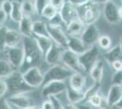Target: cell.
Listing matches in <instances>:
<instances>
[{"label": "cell", "mask_w": 122, "mask_h": 109, "mask_svg": "<svg viewBox=\"0 0 122 109\" xmlns=\"http://www.w3.org/2000/svg\"><path fill=\"white\" fill-rule=\"evenodd\" d=\"M119 16H120V18L122 19V6L119 8Z\"/></svg>", "instance_id": "50"}, {"label": "cell", "mask_w": 122, "mask_h": 109, "mask_svg": "<svg viewBox=\"0 0 122 109\" xmlns=\"http://www.w3.org/2000/svg\"><path fill=\"white\" fill-rule=\"evenodd\" d=\"M7 60L15 69H20L25 59V51L23 45L15 47H7L5 49Z\"/></svg>", "instance_id": "8"}, {"label": "cell", "mask_w": 122, "mask_h": 109, "mask_svg": "<svg viewBox=\"0 0 122 109\" xmlns=\"http://www.w3.org/2000/svg\"><path fill=\"white\" fill-rule=\"evenodd\" d=\"M103 73H104V64L102 61L98 60L89 71V75L94 83L100 84L103 78Z\"/></svg>", "instance_id": "25"}, {"label": "cell", "mask_w": 122, "mask_h": 109, "mask_svg": "<svg viewBox=\"0 0 122 109\" xmlns=\"http://www.w3.org/2000/svg\"><path fill=\"white\" fill-rule=\"evenodd\" d=\"M119 46H120V47L122 48V37L120 38V41H119Z\"/></svg>", "instance_id": "51"}, {"label": "cell", "mask_w": 122, "mask_h": 109, "mask_svg": "<svg viewBox=\"0 0 122 109\" xmlns=\"http://www.w3.org/2000/svg\"><path fill=\"white\" fill-rule=\"evenodd\" d=\"M15 70L16 69L13 67V66L9 63L8 60L0 59V78L5 79L11 76Z\"/></svg>", "instance_id": "27"}, {"label": "cell", "mask_w": 122, "mask_h": 109, "mask_svg": "<svg viewBox=\"0 0 122 109\" xmlns=\"http://www.w3.org/2000/svg\"><path fill=\"white\" fill-rule=\"evenodd\" d=\"M66 98L68 100V103H71L74 104H77L83 102L86 97V91L84 92L83 90H76L67 86L66 90Z\"/></svg>", "instance_id": "19"}, {"label": "cell", "mask_w": 122, "mask_h": 109, "mask_svg": "<svg viewBox=\"0 0 122 109\" xmlns=\"http://www.w3.org/2000/svg\"><path fill=\"white\" fill-rule=\"evenodd\" d=\"M8 28L5 26H0V51L5 50V39H6V33Z\"/></svg>", "instance_id": "32"}, {"label": "cell", "mask_w": 122, "mask_h": 109, "mask_svg": "<svg viewBox=\"0 0 122 109\" xmlns=\"http://www.w3.org/2000/svg\"><path fill=\"white\" fill-rule=\"evenodd\" d=\"M65 2H66V0H49V4L53 5L54 7H56L58 11L62 8Z\"/></svg>", "instance_id": "38"}, {"label": "cell", "mask_w": 122, "mask_h": 109, "mask_svg": "<svg viewBox=\"0 0 122 109\" xmlns=\"http://www.w3.org/2000/svg\"><path fill=\"white\" fill-rule=\"evenodd\" d=\"M121 2H122V0H121Z\"/></svg>", "instance_id": "54"}, {"label": "cell", "mask_w": 122, "mask_h": 109, "mask_svg": "<svg viewBox=\"0 0 122 109\" xmlns=\"http://www.w3.org/2000/svg\"><path fill=\"white\" fill-rule=\"evenodd\" d=\"M99 36H100V33L98 28L95 24H90L86 26L80 37L86 47H90L97 43Z\"/></svg>", "instance_id": "11"}, {"label": "cell", "mask_w": 122, "mask_h": 109, "mask_svg": "<svg viewBox=\"0 0 122 109\" xmlns=\"http://www.w3.org/2000/svg\"><path fill=\"white\" fill-rule=\"evenodd\" d=\"M41 109H54V104L49 98H47L46 101L43 102L41 105Z\"/></svg>", "instance_id": "41"}, {"label": "cell", "mask_w": 122, "mask_h": 109, "mask_svg": "<svg viewBox=\"0 0 122 109\" xmlns=\"http://www.w3.org/2000/svg\"><path fill=\"white\" fill-rule=\"evenodd\" d=\"M73 73L75 72L61 65L51 66L44 74V85L51 81H65L71 76Z\"/></svg>", "instance_id": "4"}, {"label": "cell", "mask_w": 122, "mask_h": 109, "mask_svg": "<svg viewBox=\"0 0 122 109\" xmlns=\"http://www.w3.org/2000/svg\"><path fill=\"white\" fill-rule=\"evenodd\" d=\"M112 85H122V70L116 71L112 76Z\"/></svg>", "instance_id": "36"}, {"label": "cell", "mask_w": 122, "mask_h": 109, "mask_svg": "<svg viewBox=\"0 0 122 109\" xmlns=\"http://www.w3.org/2000/svg\"><path fill=\"white\" fill-rule=\"evenodd\" d=\"M47 29H48L49 37L53 40L55 44L63 48H67L68 36L65 33L61 26H52V25L47 24Z\"/></svg>", "instance_id": "10"}, {"label": "cell", "mask_w": 122, "mask_h": 109, "mask_svg": "<svg viewBox=\"0 0 122 109\" xmlns=\"http://www.w3.org/2000/svg\"><path fill=\"white\" fill-rule=\"evenodd\" d=\"M22 45H23L24 51H25V59H24L23 66L20 69H24V71H25L26 69H28L31 66H37V64L40 62V60L43 58V56L36 45V42L34 36H32V37L24 36Z\"/></svg>", "instance_id": "1"}, {"label": "cell", "mask_w": 122, "mask_h": 109, "mask_svg": "<svg viewBox=\"0 0 122 109\" xmlns=\"http://www.w3.org/2000/svg\"><path fill=\"white\" fill-rule=\"evenodd\" d=\"M34 38H35L36 45L43 56V58H44L45 55L50 49V47L53 46L54 42L49 36H34Z\"/></svg>", "instance_id": "24"}, {"label": "cell", "mask_w": 122, "mask_h": 109, "mask_svg": "<svg viewBox=\"0 0 122 109\" xmlns=\"http://www.w3.org/2000/svg\"><path fill=\"white\" fill-rule=\"evenodd\" d=\"M111 66L115 71L122 70V61H115V62H113L111 64Z\"/></svg>", "instance_id": "44"}, {"label": "cell", "mask_w": 122, "mask_h": 109, "mask_svg": "<svg viewBox=\"0 0 122 109\" xmlns=\"http://www.w3.org/2000/svg\"><path fill=\"white\" fill-rule=\"evenodd\" d=\"M67 48L79 56V55H81V54L85 52L86 49L88 48V47H86V45L84 44V42L82 41L80 36H68Z\"/></svg>", "instance_id": "16"}, {"label": "cell", "mask_w": 122, "mask_h": 109, "mask_svg": "<svg viewBox=\"0 0 122 109\" xmlns=\"http://www.w3.org/2000/svg\"><path fill=\"white\" fill-rule=\"evenodd\" d=\"M103 14H104L106 20L110 24H117L121 19L119 16V8L112 1H109V2H107L106 4H104Z\"/></svg>", "instance_id": "13"}, {"label": "cell", "mask_w": 122, "mask_h": 109, "mask_svg": "<svg viewBox=\"0 0 122 109\" xmlns=\"http://www.w3.org/2000/svg\"><path fill=\"white\" fill-rule=\"evenodd\" d=\"M104 59L111 65L115 61H122V48L119 45H117L109 49L104 55Z\"/></svg>", "instance_id": "23"}, {"label": "cell", "mask_w": 122, "mask_h": 109, "mask_svg": "<svg viewBox=\"0 0 122 109\" xmlns=\"http://www.w3.org/2000/svg\"><path fill=\"white\" fill-rule=\"evenodd\" d=\"M18 25V29L22 36L26 37L33 36V21L31 20V17L24 16Z\"/></svg>", "instance_id": "21"}, {"label": "cell", "mask_w": 122, "mask_h": 109, "mask_svg": "<svg viewBox=\"0 0 122 109\" xmlns=\"http://www.w3.org/2000/svg\"><path fill=\"white\" fill-rule=\"evenodd\" d=\"M7 17H8L7 14H6L5 11H4L2 8H1V7H0V26H4V24L6 22Z\"/></svg>", "instance_id": "42"}, {"label": "cell", "mask_w": 122, "mask_h": 109, "mask_svg": "<svg viewBox=\"0 0 122 109\" xmlns=\"http://www.w3.org/2000/svg\"><path fill=\"white\" fill-rule=\"evenodd\" d=\"M24 36L20 34L19 31H16L14 29H9L6 33V39H5V46L7 47H15L22 45ZM5 48V49H6Z\"/></svg>", "instance_id": "18"}, {"label": "cell", "mask_w": 122, "mask_h": 109, "mask_svg": "<svg viewBox=\"0 0 122 109\" xmlns=\"http://www.w3.org/2000/svg\"><path fill=\"white\" fill-rule=\"evenodd\" d=\"M86 25L82 22L78 17L72 20L67 26H66V34L68 36H80L83 33Z\"/></svg>", "instance_id": "20"}, {"label": "cell", "mask_w": 122, "mask_h": 109, "mask_svg": "<svg viewBox=\"0 0 122 109\" xmlns=\"http://www.w3.org/2000/svg\"><path fill=\"white\" fill-rule=\"evenodd\" d=\"M66 85L64 81H51L43 85L41 89V95L44 98H49L50 96H56L57 95L66 92Z\"/></svg>", "instance_id": "9"}, {"label": "cell", "mask_w": 122, "mask_h": 109, "mask_svg": "<svg viewBox=\"0 0 122 109\" xmlns=\"http://www.w3.org/2000/svg\"><path fill=\"white\" fill-rule=\"evenodd\" d=\"M97 44H98L99 47H101L102 49L107 50L111 46V39L107 36H100L98 38Z\"/></svg>", "instance_id": "33"}, {"label": "cell", "mask_w": 122, "mask_h": 109, "mask_svg": "<svg viewBox=\"0 0 122 109\" xmlns=\"http://www.w3.org/2000/svg\"><path fill=\"white\" fill-rule=\"evenodd\" d=\"M48 4H49V0H34V5H35L36 14L41 16L44 8Z\"/></svg>", "instance_id": "31"}, {"label": "cell", "mask_w": 122, "mask_h": 109, "mask_svg": "<svg viewBox=\"0 0 122 109\" xmlns=\"http://www.w3.org/2000/svg\"><path fill=\"white\" fill-rule=\"evenodd\" d=\"M116 106H117V107L118 109H119V108H122V97H121V99L119 100V102H118V103L117 104V105H116Z\"/></svg>", "instance_id": "48"}, {"label": "cell", "mask_w": 122, "mask_h": 109, "mask_svg": "<svg viewBox=\"0 0 122 109\" xmlns=\"http://www.w3.org/2000/svg\"><path fill=\"white\" fill-rule=\"evenodd\" d=\"M9 17L11 18V20H13L15 23H19L21 19L24 17V14L21 7V2L13 1V9Z\"/></svg>", "instance_id": "28"}, {"label": "cell", "mask_w": 122, "mask_h": 109, "mask_svg": "<svg viewBox=\"0 0 122 109\" xmlns=\"http://www.w3.org/2000/svg\"><path fill=\"white\" fill-rule=\"evenodd\" d=\"M57 13H58V10L56 9V7H54L52 5L48 4L44 8V10H43L42 14H41V16H43L44 18H46L47 20H50L51 18L54 17Z\"/></svg>", "instance_id": "30"}, {"label": "cell", "mask_w": 122, "mask_h": 109, "mask_svg": "<svg viewBox=\"0 0 122 109\" xmlns=\"http://www.w3.org/2000/svg\"><path fill=\"white\" fill-rule=\"evenodd\" d=\"M78 109H92L89 105H86V104H81V105H77Z\"/></svg>", "instance_id": "47"}, {"label": "cell", "mask_w": 122, "mask_h": 109, "mask_svg": "<svg viewBox=\"0 0 122 109\" xmlns=\"http://www.w3.org/2000/svg\"><path fill=\"white\" fill-rule=\"evenodd\" d=\"M122 97V85H112L108 90L107 95V101L108 105L116 106Z\"/></svg>", "instance_id": "17"}, {"label": "cell", "mask_w": 122, "mask_h": 109, "mask_svg": "<svg viewBox=\"0 0 122 109\" xmlns=\"http://www.w3.org/2000/svg\"><path fill=\"white\" fill-rule=\"evenodd\" d=\"M86 85V77L83 73H73L69 77V86L76 90H83Z\"/></svg>", "instance_id": "22"}, {"label": "cell", "mask_w": 122, "mask_h": 109, "mask_svg": "<svg viewBox=\"0 0 122 109\" xmlns=\"http://www.w3.org/2000/svg\"><path fill=\"white\" fill-rule=\"evenodd\" d=\"M0 109H13L11 106V104L7 101V99L0 98Z\"/></svg>", "instance_id": "40"}, {"label": "cell", "mask_w": 122, "mask_h": 109, "mask_svg": "<svg viewBox=\"0 0 122 109\" xmlns=\"http://www.w3.org/2000/svg\"><path fill=\"white\" fill-rule=\"evenodd\" d=\"M7 87H8V92L12 95H16V94H26L33 91L34 88L29 86L23 78L22 72L16 71L13 73L11 76L5 79Z\"/></svg>", "instance_id": "3"}, {"label": "cell", "mask_w": 122, "mask_h": 109, "mask_svg": "<svg viewBox=\"0 0 122 109\" xmlns=\"http://www.w3.org/2000/svg\"><path fill=\"white\" fill-rule=\"evenodd\" d=\"M25 109H41V107H38L36 105H32V106H29V107H27Z\"/></svg>", "instance_id": "49"}, {"label": "cell", "mask_w": 122, "mask_h": 109, "mask_svg": "<svg viewBox=\"0 0 122 109\" xmlns=\"http://www.w3.org/2000/svg\"><path fill=\"white\" fill-rule=\"evenodd\" d=\"M47 24L52 25V26H61V27H62V25H65L64 21L62 19V16H61L60 13H59V11H58V13H57L54 17H52L50 20H48V23H47ZM65 26H66V25H65Z\"/></svg>", "instance_id": "34"}, {"label": "cell", "mask_w": 122, "mask_h": 109, "mask_svg": "<svg viewBox=\"0 0 122 109\" xmlns=\"http://www.w3.org/2000/svg\"><path fill=\"white\" fill-rule=\"evenodd\" d=\"M99 49L97 46H92L88 47L85 52L79 55V62L85 72H89L95 64L98 61Z\"/></svg>", "instance_id": "6"}, {"label": "cell", "mask_w": 122, "mask_h": 109, "mask_svg": "<svg viewBox=\"0 0 122 109\" xmlns=\"http://www.w3.org/2000/svg\"><path fill=\"white\" fill-rule=\"evenodd\" d=\"M66 1L71 3L74 5H76V6H79V5H84V4H86V3L91 1V0H66Z\"/></svg>", "instance_id": "43"}, {"label": "cell", "mask_w": 122, "mask_h": 109, "mask_svg": "<svg viewBox=\"0 0 122 109\" xmlns=\"http://www.w3.org/2000/svg\"><path fill=\"white\" fill-rule=\"evenodd\" d=\"M4 1H5V0H0V7H1V5H2V4H3Z\"/></svg>", "instance_id": "52"}, {"label": "cell", "mask_w": 122, "mask_h": 109, "mask_svg": "<svg viewBox=\"0 0 122 109\" xmlns=\"http://www.w3.org/2000/svg\"><path fill=\"white\" fill-rule=\"evenodd\" d=\"M33 36H49L46 22L41 20L33 22Z\"/></svg>", "instance_id": "26"}, {"label": "cell", "mask_w": 122, "mask_h": 109, "mask_svg": "<svg viewBox=\"0 0 122 109\" xmlns=\"http://www.w3.org/2000/svg\"><path fill=\"white\" fill-rule=\"evenodd\" d=\"M1 8L7 14V16H9L11 14V12H12V9H13V1L5 0V1L3 2L2 5H1Z\"/></svg>", "instance_id": "35"}, {"label": "cell", "mask_w": 122, "mask_h": 109, "mask_svg": "<svg viewBox=\"0 0 122 109\" xmlns=\"http://www.w3.org/2000/svg\"><path fill=\"white\" fill-rule=\"evenodd\" d=\"M95 3H97V4H106L107 2H109V1H111V0H93Z\"/></svg>", "instance_id": "46"}, {"label": "cell", "mask_w": 122, "mask_h": 109, "mask_svg": "<svg viewBox=\"0 0 122 109\" xmlns=\"http://www.w3.org/2000/svg\"><path fill=\"white\" fill-rule=\"evenodd\" d=\"M64 49L66 48H63L54 43L53 46L50 47V49L47 51V53L44 57L45 62L50 66L55 65H60L62 63V54Z\"/></svg>", "instance_id": "12"}, {"label": "cell", "mask_w": 122, "mask_h": 109, "mask_svg": "<svg viewBox=\"0 0 122 109\" xmlns=\"http://www.w3.org/2000/svg\"><path fill=\"white\" fill-rule=\"evenodd\" d=\"M62 19L64 21L66 26L71 22L72 20L77 18V13H76V6L73 4L66 1L64 5L62 6L60 10H59Z\"/></svg>", "instance_id": "15"}, {"label": "cell", "mask_w": 122, "mask_h": 109, "mask_svg": "<svg viewBox=\"0 0 122 109\" xmlns=\"http://www.w3.org/2000/svg\"><path fill=\"white\" fill-rule=\"evenodd\" d=\"M7 92H8V87L5 80L3 78H0V98L4 97V95Z\"/></svg>", "instance_id": "37"}, {"label": "cell", "mask_w": 122, "mask_h": 109, "mask_svg": "<svg viewBox=\"0 0 122 109\" xmlns=\"http://www.w3.org/2000/svg\"><path fill=\"white\" fill-rule=\"evenodd\" d=\"M49 99L52 101V103L54 104V109H64V106L62 105L61 102L56 98V96H54V95H53V96H50Z\"/></svg>", "instance_id": "39"}, {"label": "cell", "mask_w": 122, "mask_h": 109, "mask_svg": "<svg viewBox=\"0 0 122 109\" xmlns=\"http://www.w3.org/2000/svg\"><path fill=\"white\" fill-rule=\"evenodd\" d=\"M76 13L77 17L87 26L90 24H95V22L101 15V10L98 4L91 0L84 5L76 6Z\"/></svg>", "instance_id": "2"}, {"label": "cell", "mask_w": 122, "mask_h": 109, "mask_svg": "<svg viewBox=\"0 0 122 109\" xmlns=\"http://www.w3.org/2000/svg\"><path fill=\"white\" fill-rule=\"evenodd\" d=\"M21 7H22L24 16L31 17L34 14H36L34 2H32L31 0H22L21 1Z\"/></svg>", "instance_id": "29"}, {"label": "cell", "mask_w": 122, "mask_h": 109, "mask_svg": "<svg viewBox=\"0 0 122 109\" xmlns=\"http://www.w3.org/2000/svg\"><path fill=\"white\" fill-rule=\"evenodd\" d=\"M62 64L67 68L71 69L75 73L85 72L79 62V56L71 51L70 49L66 48L64 49L62 54Z\"/></svg>", "instance_id": "7"}, {"label": "cell", "mask_w": 122, "mask_h": 109, "mask_svg": "<svg viewBox=\"0 0 122 109\" xmlns=\"http://www.w3.org/2000/svg\"><path fill=\"white\" fill-rule=\"evenodd\" d=\"M119 109H122V108H119Z\"/></svg>", "instance_id": "53"}, {"label": "cell", "mask_w": 122, "mask_h": 109, "mask_svg": "<svg viewBox=\"0 0 122 109\" xmlns=\"http://www.w3.org/2000/svg\"><path fill=\"white\" fill-rule=\"evenodd\" d=\"M7 99V101L14 105L17 109H25L29 106L33 105V102L29 96H27L25 94H16L12 95Z\"/></svg>", "instance_id": "14"}, {"label": "cell", "mask_w": 122, "mask_h": 109, "mask_svg": "<svg viewBox=\"0 0 122 109\" xmlns=\"http://www.w3.org/2000/svg\"><path fill=\"white\" fill-rule=\"evenodd\" d=\"M64 109H78L77 105L74 104H71V103H68V104L64 106Z\"/></svg>", "instance_id": "45"}, {"label": "cell", "mask_w": 122, "mask_h": 109, "mask_svg": "<svg viewBox=\"0 0 122 109\" xmlns=\"http://www.w3.org/2000/svg\"><path fill=\"white\" fill-rule=\"evenodd\" d=\"M22 76L25 83L32 88H39L44 85V74L37 66H31L25 71L22 72Z\"/></svg>", "instance_id": "5"}]
</instances>
